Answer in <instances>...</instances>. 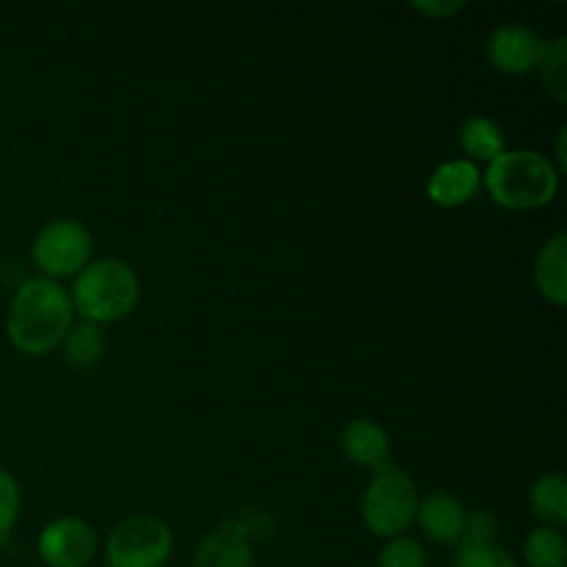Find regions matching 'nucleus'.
Instances as JSON below:
<instances>
[{
  "label": "nucleus",
  "instance_id": "obj_1",
  "mask_svg": "<svg viewBox=\"0 0 567 567\" xmlns=\"http://www.w3.org/2000/svg\"><path fill=\"white\" fill-rule=\"evenodd\" d=\"M72 299L66 288L48 277H33L17 288L6 316V332L20 354L37 358L61 347L72 327Z\"/></svg>",
  "mask_w": 567,
  "mask_h": 567
},
{
  "label": "nucleus",
  "instance_id": "obj_2",
  "mask_svg": "<svg viewBox=\"0 0 567 567\" xmlns=\"http://www.w3.org/2000/svg\"><path fill=\"white\" fill-rule=\"evenodd\" d=\"M482 186L507 210H535L559 192V169L537 150H504L482 172Z\"/></svg>",
  "mask_w": 567,
  "mask_h": 567
},
{
  "label": "nucleus",
  "instance_id": "obj_3",
  "mask_svg": "<svg viewBox=\"0 0 567 567\" xmlns=\"http://www.w3.org/2000/svg\"><path fill=\"white\" fill-rule=\"evenodd\" d=\"M142 286L133 266L116 258L92 260L72 282V310L89 324H114L136 310Z\"/></svg>",
  "mask_w": 567,
  "mask_h": 567
},
{
  "label": "nucleus",
  "instance_id": "obj_4",
  "mask_svg": "<svg viewBox=\"0 0 567 567\" xmlns=\"http://www.w3.org/2000/svg\"><path fill=\"white\" fill-rule=\"evenodd\" d=\"M415 509H419L415 482L399 468H385L374 474L371 485L365 487L363 502H360L365 529L385 540L402 537L413 526Z\"/></svg>",
  "mask_w": 567,
  "mask_h": 567
},
{
  "label": "nucleus",
  "instance_id": "obj_5",
  "mask_svg": "<svg viewBox=\"0 0 567 567\" xmlns=\"http://www.w3.org/2000/svg\"><path fill=\"white\" fill-rule=\"evenodd\" d=\"M175 537L172 529L155 515H131L111 529L105 540V565L109 567H166Z\"/></svg>",
  "mask_w": 567,
  "mask_h": 567
},
{
  "label": "nucleus",
  "instance_id": "obj_6",
  "mask_svg": "<svg viewBox=\"0 0 567 567\" xmlns=\"http://www.w3.org/2000/svg\"><path fill=\"white\" fill-rule=\"evenodd\" d=\"M31 258L48 280L78 277L92 264V233L78 219L48 221L33 238Z\"/></svg>",
  "mask_w": 567,
  "mask_h": 567
},
{
  "label": "nucleus",
  "instance_id": "obj_7",
  "mask_svg": "<svg viewBox=\"0 0 567 567\" xmlns=\"http://www.w3.org/2000/svg\"><path fill=\"white\" fill-rule=\"evenodd\" d=\"M548 42L529 25L507 22L498 25L487 39V61L502 75H529L537 72Z\"/></svg>",
  "mask_w": 567,
  "mask_h": 567
},
{
  "label": "nucleus",
  "instance_id": "obj_8",
  "mask_svg": "<svg viewBox=\"0 0 567 567\" xmlns=\"http://www.w3.org/2000/svg\"><path fill=\"white\" fill-rule=\"evenodd\" d=\"M37 551L48 567H86L97 554V535L81 518H55L39 532Z\"/></svg>",
  "mask_w": 567,
  "mask_h": 567
},
{
  "label": "nucleus",
  "instance_id": "obj_9",
  "mask_svg": "<svg viewBox=\"0 0 567 567\" xmlns=\"http://www.w3.org/2000/svg\"><path fill=\"white\" fill-rule=\"evenodd\" d=\"M341 452L347 454L349 463L371 471V474L393 468L391 435L385 432V426L371 419H354L343 426Z\"/></svg>",
  "mask_w": 567,
  "mask_h": 567
},
{
  "label": "nucleus",
  "instance_id": "obj_10",
  "mask_svg": "<svg viewBox=\"0 0 567 567\" xmlns=\"http://www.w3.org/2000/svg\"><path fill=\"white\" fill-rule=\"evenodd\" d=\"M194 567H255L252 537L241 520H225L199 540Z\"/></svg>",
  "mask_w": 567,
  "mask_h": 567
},
{
  "label": "nucleus",
  "instance_id": "obj_11",
  "mask_svg": "<svg viewBox=\"0 0 567 567\" xmlns=\"http://www.w3.org/2000/svg\"><path fill=\"white\" fill-rule=\"evenodd\" d=\"M482 188L480 164L468 158H454L437 166L426 181V197L441 208H460L471 203Z\"/></svg>",
  "mask_w": 567,
  "mask_h": 567
},
{
  "label": "nucleus",
  "instance_id": "obj_12",
  "mask_svg": "<svg viewBox=\"0 0 567 567\" xmlns=\"http://www.w3.org/2000/svg\"><path fill=\"white\" fill-rule=\"evenodd\" d=\"M465 504L460 502L452 493H426L424 498H419V509H415V524L421 526L430 540L441 543V546H457L460 537H463L465 526Z\"/></svg>",
  "mask_w": 567,
  "mask_h": 567
},
{
  "label": "nucleus",
  "instance_id": "obj_13",
  "mask_svg": "<svg viewBox=\"0 0 567 567\" xmlns=\"http://www.w3.org/2000/svg\"><path fill=\"white\" fill-rule=\"evenodd\" d=\"M535 286L543 297L557 308L567 302V236L557 233L537 252L535 260Z\"/></svg>",
  "mask_w": 567,
  "mask_h": 567
},
{
  "label": "nucleus",
  "instance_id": "obj_14",
  "mask_svg": "<svg viewBox=\"0 0 567 567\" xmlns=\"http://www.w3.org/2000/svg\"><path fill=\"white\" fill-rule=\"evenodd\" d=\"M460 147L468 155V161H487L491 164L496 155L507 150L504 131L491 120V116H468L460 127Z\"/></svg>",
  "mask_w": 567,
  "mask_h": 567
},
{
  "label": "nucleus",
  "instance_id": "obj_15",
  "mask_svg": "<svg viewBox=\"0 0 567 567\" xmlns=\"http://www.w3.org/2000/svg\"><path fill=\"white\" fill-rule=\"evenodd\" d=\"M532 513L543 520V526H559L567 520V480L563 474H543L537 476L529 491Z\"/></svg>",
  "mask_w": 567,
  "mask_h": 567
},
{
  "label": "nucleus",
  "instance_id": "obj_16",
  "mask_svg": "<svg viewBox=\"0 0 567 567\" xmlns=\"http://www.w3.org/2000/svg\"><path fill=\"white\" fill-rule=\"evenodd\" d=\"M105 336L97 324H89V321H81V324H72L70 332L61 341V349H64V360L72 365V369H92L103 360L105 354Z\"/></svg>",
  "mask_w": 567,
  "mask_h": 567
},
{
  "label": "nucleus",
  "instance_id": "obj_17",
  "mask_svg": "<svg viewBox=\"0 0 567 567\" xmlns=\"http://www.w3.org/2000/svg\"><path fill=\"white\" fill-rule=\"evenodd\" d=\"M524 559L529 567H565L567 543L563 532L551 526H537L524 543Z\"/></svg>",
  "mask_w": 567,
  "mask_h": 567
},
{
  "label": "nucleus",
  "instance_id": "obj_18",
  "mask_svg": "<svg viewBox=\"0 0 567 567\" xmlns=\"http://www.w3.org/2000/svg\"><path fill=\"white\" fill-rule=\"evenodd\" d=\"M565 48H567V39L565 37H557L554 42H548L546 48V55H543L540 66H537V72H540L543 78V86L548 89V94H551L557 103H565L567 100V59H565Z\"/></svg>",
  "mask_w": 567,
  "mask_h": 567
},
{
  "label": "nucleus",
  "instance_id": "obj_19",
  "mask_svg": "<svg viewBox=\"0 0 567 567\" xmlns=\"http://www.w3.org/2000/svg\"><path fill=\"white\" fill-rule=\"evenodd\" d=\"M380 567H426L424 546L408 535L393 537L380 551Z\"/></svg>",
  "mask_w": 567,
  "mask_h": 567
},
{
  "label": "nucleus",
  "instance_id": "obj_20",
  "mask_svg": "<svg viewBox=\"0 0 567 567\" xmlns=\"http://www.w3.org/2000/svg\"><path fill=\"white\" fill-rule=\"evenodd\" d=\"M20 485H17L14 476L9 471L0 468V546L9 540V535L14 532L17 518H20Z\"/></svg>",
  "mask_w": 567,
  "mask_h": 567
},
{
  "label": "nucleus",
  "instance_id": "obj_21",
  "mask_svg": "<svg viewBox=\"0 0 567 567\" xmlns=\"http://www.w3.org/2000/svg\"><path fill=\"white\" fill-rule=\"evenodd\" d=\"M454 567H518L507 548L496 546H457V559Z\"/></svg>",
  "mask_w": 567,
  "mask_h": 567
},
{
  "label": "nucleus",
  "instance_id": "obj_22",
  "mask_svg": "<svg viewBox=\"0 0 567 567\" xmlns=\"http://www.w3.org/2000/svg\"><path fill=\"white\" fill-rule=\"evenodd\" d=\"M496 515L491 509H474V513H465L463 537H460L457 546H491V543H496Z\"/></svg>",
  "mask_w": 567,
  "mask_h": 567
},
{
  "label": "nucleus",
  "instance_id": "obj_23",
  "mask_svg": "<svg viewBox=\"0 0 567 567\" xmlns=\"http://www.w3.org/2000/svg\"><path fill=\"white\" fill-rule=\"evenodd\" d=\"M413 9L421 11V14L435 17V20H443V17L449 14H457V11L463 9V3H415Z\"/></svg>",
  "mask_w": 567,
  "mask_h": 567
}]
</instances>
